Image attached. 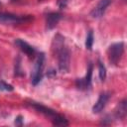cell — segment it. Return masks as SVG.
<instances>
[{
    "label": "cell",
    "instance_id": "cell-10",
    "mask_svg": "<svg viewBox=\"0 0 127 127\" xmlns=\"http://www.w3.org/2000/svg\"><path fill=\"white\" fill-rule=\"evenodd\" d=\"M126 113H127V101H126V99H123L119 103V105L115 111V116H116V118L124 119L126 117Z\"/></svg>",
    "mask_w": 127,
    "mask_h": 127
},
{
    "label": "cell",
    "instance_id": "cell-8",
    "mask_svg": "<svg viewBox=\"0 0 127 127\" xmlns=\"http://www.w3.org/2000/svg\"><path fill=\"white\" fill-rule=\"evenodd\" d=\"M15 44H16V45L18 46V48H19L24 54H26L28 57H30V58L35 57V55H36L35 49H34L30 44H28L27 42H25L24 40L17 39V40L15 41Z\"/></svg>",
    "mask_w": 127,
    "mask_h": 127
},
{
    "label": "cell",
    "instance_id": "cell-9",
    "mask_svg": "<svg viewBox=\"0 0 127 127\" xmlns=\"http://www.w3.org/2000/svg\"><path fill=\"white\" fill-rule=\"evenodd\" d=\"M61 17H62V15H61L60 13H58V12H52V13H49V14L47 15V17H46L47 28H48L49 30L55 28V27L58 25L59 21L61 20Z\"/></svg>",
    "mask_w": 127,
    "mask_h": 127
},
{
    "label": "cell",
    "instance_id": "cell-14",
    "mask_svg": "<svg viewBox=\"0 0 127 127\" xmlns=\"http://www.w3.org/2000/svg\"><path fill=\"white\" fill-rule=\"evenodd\" d=\"M15 74L16 75H18V76H22V75H24V72H23V70H22V68H21V61H20V59L18 58L17 59V61H16V63H15Z\"/></svg>",
    "mask_w": 127,
    "mask_h": 127
},
{
    "label": "cell",
    "instance_id": "cell-18",
    "mask_svg": "<svg viewBox=\"0 0 127 127\" xmlns=\"http://www.w3.org/2000/svg\"><path fill=\"white\" fill-rule=\"evenodd\" d=\"M12 1H18V0H12Z\"/></svg>",
    "mask_w": 127,
    "mask_h": 127
},
{
    "label": "cell",
    "instance_id": "cell-6",
    "mask_svg": "<svg viewBox=\"0 0 127 127\" xmlns=\"http://www.w3.org/2000/svg\"><path fill=\"white\" fill-rule=\"evenodd\" d=\"M111 1H112V0H100V1L97 3V5L91 10L90 16H91L92 18H94V19L102 17V16L104 15L106 9L108 8V6L111 4Z\"/></svg>",
    "mask_w": 127,
    "mask_h": 127
},
{
    "label": "cell",
    "instance_id": "cell-4",
    "mask_svg": "<svg viewBox=\"0 0 127 127\" xmlns=\"http://www.w3.org/2000/svg\"><path fill=\"white\" fill-rule=\"evenodd\" d=\"M33 20V17L30 15L27 16H19L11 13H0V23H5V24H10V25H15V24H23V23H28Z\"/></svg>",
    "mask_w": 127,
    "mask_h": 127
},
{
    "label": "cell",
    "instance_id": "cell-2",
    "mask_svg": "<svg viewBox=\"0 0 127 127\" xmlns=\"http://www.w3.org/2000/svg\"><path fill=\"white\" fill-rule=\"evenodd\" d=\"M58 45L56 46L57 54H58V63H59V69L61 72H67L69 68V52L66 49V47L64 46L63 38L61 37V40H58V38H55Z\"/></svg>",
    "mask_w": 127,
    "mask_h": 127
},
{
    "label": "cell",
    "instance_id": "cell-17",
    "mask_svg": "<svg viewBox=\"0 0 127 127\" xmlns=\"http://www.w3.org/2000/svg\"><path fill=\"white\" fill-rule=\"evenodd\" d=\"M56 75V71L55 70H53V69H51L50 71H48V76H50V77H52V76H55Z\"/></svg>",
    "mask_w": 127,
    "mask_h": 127
},
{
    "label": "cell",
    "instance_id": "cell-19",
    "mask_svg": "<svg viewBox=\"0 0 127 127\" xmlns=\"http://www.w3.org/2000/svg\"><path fill=\"white\" fill-rule=\"evenodd\" d=\"M124 1H125V0H124Z\"/></svg>",
    "mask_w": 127,
    "mask_h": 127
},
{
    "label": "cell",
    "instance_id": "cell-11",
    "mask_svg": "<svg viewBox=\"0 0 127 127\" xmlns=\"http://www.w3.org/2000/svg\"><path fill=\"white\" fill-rule=\"evenodd\" d=\"M92 70H93V65L91 63H89L88 66H87V72H86V75L84 78H82L83 80V83H84V86L85 88H88L90 85H91V77H92Z\"/></svg>",
    "mask_w": 127,
    "mask_h": 127
},
{
    "label": "cell",
    "instance_id": "cell-5",
    "mask_svg": "<svg viewBox=\"0 0 127 127\" xmlns=\"http://www.w3.org/2000/svg\"><path fill=\"white\" fill-rule=\"evenodd\" d=\"M44 63H45V56L43 53H41L40 55H38L36 63H35V66L32 72V83L34 85H37L43 76V69H44Z\"/></svg>",
    "mask_w": 127,
    "mask_h": 127
},
{
    "label": "cell",
    "instance_id": "cell-7",
    "mask_svg": "<svg viewBox=\"0 0 127 127\" xmlns=\"http://www.w3.org/2000/svg\"><path fill=\"white\" fill-rule=\"evenodd\" d=\"M109 98H110V94L108 92H102L99 95V97H98L97 101L95 102V104L93 105L92 112L93 113H99V112H101L103 110V108L105 107L106 103L108 102Z\"/></svg>",
    "mask_w": 127,
    "mask_h": 127
},
{
    "label": "cell",
    "instance_id": "cell-1",
    "mask_svg": "<svg viewBox=\"0 0 127 127\" xmlns=\"http://www.w3.org/2000/svg\"><path fill=\"white\" fill-rule=\"evenodd\" d=\"M33 108H35L37 111H39L40 113L44 114L46 117H48L51 122L55 125V126H67L68 125V122L67 120L61 114H59L57 111L53 110L52 108L50 107H47L41 103H37V102H34V101H31L29 103Z\"/></svg>",
    "mask_w": 127,
    "mask_h": 127
},
{
    "label": "cell",
    "instance_id": "cell-16",
    "mask_svg": "<svg viewBox=\"0 0 127 127\" xmlns=\"http://www.w3.org/2000/svg\"><path fill=\"white\" fill-rule=\"evenodd\" d=\"M15 123L18 124V125H22V117L21 116H18L17 119H16V121H15Z\"/></svg>",
    "mask_w": 127,
    "mask_h": 127
},
{
    "label": "cell",
    "instance_id": "cell-13",
    "mask_svg": "<svg viewBox=\"0 0 127 127\" xmlns=\"http://www.w3.org/2000/svg\"><path fill=\"white\" fill-rule=\"evenodd\" d=\"M98 74H99V78L103 81L106 77V68L100 61H98Z\"/></svg>",
    "mask_w": 127,
    "mask_h": 127
},
{
    "label": "cell",
    "instance_id": "cell-15",
    "mask_svg": "<svg viewBox=\"0 0 127 127\" xmlns=\"http://www.w3.org/2000/svg\"><path fill=\"white\" fill-rule=\"evenodd\" d=\"M14 89V87L11 84H8L7 82L1 80L0 81V90H4V91H12Z\"/></svg>",
    "mask_w": 127,
    "mask_h": 127
},
{
    "label": "cell",
    "instance_id": "cell-12",
    "mask_svg": "<svg viewBox=\"0 0 127 127\" xmlns=\"http://www.w3.org/2000/svg\"><path fill=\"white\" fill-rule=\"evenodd\" d=\"M93 40H94L93 33H92V31H89L86 36V39H85V48L87 50H91L92 45H93Z\"/></svg>",
    "mask_w": 127,
    "mask_h": 127
},
{
    "label": "cell",
    "instance_id": "cell-3",
    "mask_svg": "<svg viewBox=\"0 0 127 127\" xmlns=\"http://www.w3.org/2000/svg\"><path fill=\"white\" fill-rule=\"evenodd\" d=\"M124 53V43L119 42V43H114L111 46H109L107 54H108V59L109 62L113 64H117Z\"/></svg>",
    "mask_w": 127,
    "mask_h": 127
}]
</instances>
